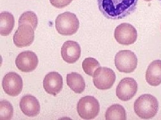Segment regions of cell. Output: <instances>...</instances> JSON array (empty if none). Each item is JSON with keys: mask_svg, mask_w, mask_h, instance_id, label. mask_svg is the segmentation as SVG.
<instances>
[{"mask_svg": "<svg viewBox=\"0 0 161 120\" xmlns=\"http://www.w3.org/2000/svg\"><path fill=\"white\" fill-rule=\"evenodd\" d=\"M138 0H97L98 9L108 19L120 20L133 13Z\"/></svg>", "mask_w": 161, "mask_h": 120, "instance_id": "obj_1", "label": "cell"}, {"mask_svg": "<svg viewBox=\"0 0 161 120\" xmlns=\"http://www.w3.org/2000/svg\"><path fill=\"white\" fill-rule=\"evenodd\" d=\"M134 109L136 114L141 118H152L158 111V101L152 95H142L136 100Z\"/></svg>", "mask_w": 161, "mask_h": 120, "instance_id": "obj_2", "label": "cell"}, {"mask_svg": "<svg viewBox=\"0 0 161 120\" xmlns=\"http://www.w3.org/2000/svg\"><path fill=\"white\" fill-rule=\"evenodd\" d=\"M55 26L59 34L73 35L79 29V20L75 13L66 12L58 16L55 21Z\"/></svg>", "mask_w": 161, "mask_h": 120, "instance_id": "obj_3", "label": "cell"}, {"mask_svg": "<svg viewBox=\"0 0 161 120\" xmlns=\"http://www.w3.org/2000/svg\"><path fill=\"white\" fill-rule=\"evenodd\" d=\"M100 105L97 99L91 96L81 98L77 105V111L79 116L84 119L91 120L98 116Z\"/></svg>", "mask_w": 161, "mask_h": 120, "instance_id": "obj_4", "label": "cell"}, {"mask_svg": "<svg viewBox=\"0 0 161 120\" xmlns=\"http://www.w3.org/2000/svg\"><path fill=\"white\" fill-rule=\"evenodd\" d=\"M137 63L138 60L136 55L130 50H120L115 55V66L120 72H133L137 67Z\"/></svg>", "mask_w": 161, "mask_h": 120, "instance_id": "obj_5", "label": "cell"}, {"mask_svg": "<svg viewBox=\"0 0 161 120\" xmlns=\"http://www.w3.org/2000/svg\"><path fill=\"white\" fill-rule=\"evenodd\" d=\"M93 77L95 87L100 90L111 89L116 79L115 72L107 67H99L95 71Z\"/></svg>", "mask_w": 161, "mask_h": 120, "instance_id": "obj_6", "label": "cell"}, {"mask_svg": "<svg viewBox=\"0 0 161 120\" xmlns=\"http://www.w3.org/2000/svg\"><path fill=\"white\" fill-rule=\"evenodd\" d=\"M35 39V30L31 24L23 23L19 24L13 37L14 44L18 48L31 45Z\"/></svg>", "mask_w": 161, "mask_h": 120, "instance_id": "obj_7", "label": "cell"}, {"mask_svg": "<svg viewBox=\"0 0 161 120\" xmlns=\"http://www.w3.org/2000/svg\"><path fill=\"white\" fill-rule=\"evenodd\" d=\"M114 37L117 42L121 45H129L134 44L137 38V32L134 26L129 23H123L115 28Z\"/></svg>", "mask_w": 161, "mask_h": 120, "instance_id": "obj_8", "label": "cell"}, {"mask_svg": "<svg viewBox=\"0 0 161 120\" xmlns=\"http://www.w3.org/2000/svg\"><path fill=\"white\" fill-rule=\"evenodd\" d=\"M3 89L6 94L16 97L21 93L23 88V82L19 75L15 72H9L3 79Z\"/></svg>", "mask_w": 161, "mask_h": 120, "instance_id": "obj_9", "label": "cell"}, {"mask_svg": "<svg viewBox=\"0 0 161 120\" xmlns=\"http://www.w3.org/2000/svg\"><path fill=\"white\" fill-rule=\"evenodd\" d=\"M138 85L132 78H126L121 80L116 89V94L119 100L127 102L132 99L136 94Z\"/></svg>", "mask_w": 161, "mask_h": 120, "instance_id": "obj_10", "label": "cell"}, {"mask_svg": "<svg viewBox=\"0 0 161 120\" xmlns=\"http://www.w3.org/2000/svg\"><path fill=\"white\" fill-rule=\"evenodd\" d=\"M39 63L37 56L32 51L21 52L16 58V66L23 72H31L37 68Z\"/></svg>", "mask_w": 161, "mask_h": 120, "instance_id": "obj_11", "label": "cell"}, {"mask_svg": "<svg viewBox=\"0 0 161 120\" xmlns=\"http://www.w3.org/2000/svg\"><path fill=\"white\" fill-rule=\"evenodd\" d=\"M63 78L56 72H51L45 76L43 82L45 91L48 94L56 96L63 88Z\"/></svg>", "mask_w": 161, "mask_h": 120, "instance_id": "obj_12", "label": "cell"}, {"mask_svg": "<svg viewBox=\"0 0 161 120\" xmlns=\"http://www.w3.org/2000/svg\"><path fill=\"white\" fill-rule=\"evenodd\" d=\"M63 59L69 64H73L78 61L81 54V49L77 42L68 41L64 43L61 50Z\"/></svg>", "mask_w": 161, "mask_h": 120, "instance_id": "obj_13", "label": "cell"}, {"mask_svg": "<svg viewBox=\"0 0 161 120\" xmlns=\"http://www.w3.org/2000/svg\"><path fill=\"white\" fill-rule=\"evenodd\" d=\"M20 107L25 115L34 117L40 113V106L39 101L31 95H26L21 98Z\"/></svg>", "mask_w": 161, "mask_h": 120, "instance_id": "obj_14", "label": "cell"}, {"mask_svg": "<svg viewBox=\"0 0 161 120\" xmlns=\"http://www.w3.org/2000/svg\"><path fill=\"white\" fill-rule=\"evenodd\" d=\"M147 82L153 86H159L161 84V61L155 60L150 63L146 72Z\"/></svg>", "mask_w": 161, "mask_h": 120, "instance_id": "obj_15", "label": "cell"}, {"mask_svg": "<svg viewBox=\"0 0 161 120\" xmlns=\"http://www.w3.org/2000/svg\"><path fill=\"white\" fill-rule=\"evenodd\" d=\"M15 20L13 15L8 12L4 11L0 14V34L7 36L13 30Z\"/></svg>", "mask_w": 161, "mask_h": 120, "instance_id": "obj_16", "label": "cell"}, {"mask_svg": "<svg viewBox=\"0 0 161 120\" xmlns=\"http://www.w3.org/2000/svg\"><path fill=\"white\" fill-rule=\"evenodd\" d=\"M66 82L68 86L76 93H81L86 88L85 80L81 75L72 72L67 75Z\"/></svg>", "mask_w": 161, "mask_h": 120, "instance_id": "obj_17", "label": "cell"}, {"mask_svg": "<svg viewBox=\"0 0 161 120\" xmlns=\"http://www.w3.org/2000/svg\"><path fill=\"white\" fill-rule=\"evenodd\" d=\"M107 120H125L127 119L126 112L122 106L115 104L110 106L105 113Z\"/></svg>", "mask_w": 161, "mask_h": 120, "instance_id": "obj_18", "label": "cell"}, {"mask_svg": "<svg viewBox=\"0 0 161 120\" xmlns=\"http://www.w3.org/2000/svg\"><path fill=\"white\" fill-rule=\"evenodd\" d=\"M82 66L84 71L86 74L93 76L96 69L100 67V64L95 58H88L84 60Z\"/></svg>", "mask_w": 161, "mask_h": 120, "instance_id": "obj_19", "label": "cell"}, {"mask_svg": "<svg viewBox=\"0 0 161 120\" xmlns=\"http://www.w3.org/2000/svg\"><path fill=\"white\" fill-rule=\"evenodd\" d=\"M14 108L11 103L3 100L0 102V120H10L13 116Z\"/></svg>", "mask_w": 161, "mask_h": 120, "instance_id": "obj_20", "label": "cell"}, {"mask_svg": "<svg viewBox=\"0 0 161 120\" xmlns=\"http://www.w3.org/2000/svg\"><path fill=\"white\" fill-rule=\"evenodd\" d=\"M23 23H29L31 25L34 30H36L38 26L37 16L33 12H25L21 15L19 19V24Z\"/></svg>", "mask_w": 161, "mask_h": 120, "instance_id": "obj_21", "label": "cell"}, {"mask_svg": "<svg viewBox=\"0 0 161 120\" xmlns=\"http://www.w3.org/2000/svg\"><path fill=\"white\" fill-rule=\"evenodd\" d=\"M73 0H50L51 4L53 6L61 9L66 7L72 2Z\"/></svg>", "mask_w": 161, "mask_h": 120, "instance_id": "obj_22", "label": "cell"}, {"mask_svg": "<svg viewBox=\"0 0 161 120\" xmlns=\"http://www.w3.org/2000/svg\"><path fill=\"white\" fill-rule=\"evenodd\" d=\"M145 1H147V2H150V1H152V0H145Z\"/></svg>", "mask_w": 161, "mask_h": 120, "instance_id": "obj_23", "label": "cell"}, {"mask_svg": "<svg viewBox=\"0 0 161 120\" xmlns=\"http://www.w3.org/2000/svg\"><path fill=\"white\" fill-rule=\"evenodd\" d=\"M159 2L160 3L161 5V0H158Z\"/></svg>", "mask_w": 161, "mask_h": 120, "instance_id": "obj_24", "label": "cell"}]
</instances>
